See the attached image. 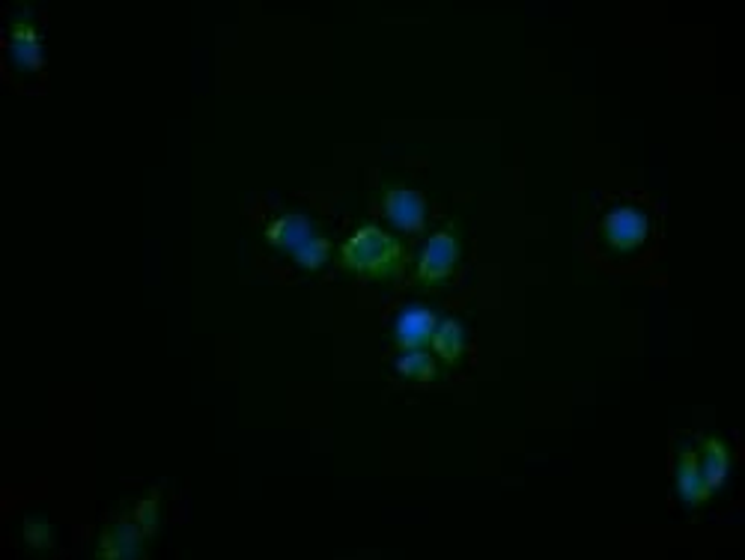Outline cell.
<instances>
[{
	"mask_svg": "<svg viewBox=\"0 0 745 560\" xmlns=\"http://www.w3.org/2000/svg\"><path fill=\"white\" fill-rule=\"evenodd\" d=\"M340 266L358 278L396 280L403 271V245L382 227L364 224L340 247Z\"/></svg>",
	"mask_w": 745,
	"mask_h": 560,
	"instance_id": "cell-1",
	"label": "cell"
},
{
	"mask_svg": "<svg viewBox=\"0 0 745 560\" xmlns=\"http://www.w3.org/2000/svg\"><path fill=\"white\" fill-rule=\"evenodd\" d=\"M602 239L611 251H635L650 239V215L635 203H618L602 218Z\"/></svg>",
	"mask_w": 745,
	"mask_h": 560,
	"instance_id": "cell-2",
	"label": "cell"
},
{
	"mask_svg": "<svg viewBox=\"0 0 745 560\" xmlns=\"http://www.w3.org/2000/svg\"><path fill=\"white\" fill-rule=\"evenodd\" d=\"M460 259V239L453 230H439L427 239L418 257V280L424 287H439L451 278Z\"/></svg>",
	"mask_w": 745,
	"mask_h": 560,
	"instance_id": "cell-3",
	"label": "cell"
},
{
	"mask_svg": "<svg viewBox=\"0 0 745 560\" xmlns=\"http://www.w3.org/2000/svg\"><path fill=\"white\" fill-rule=\"evenodd\" d=\"M382 212L400 233H420L427 227V200L415 188H388L382 197Z\"/></svg>",
	"mask_w": 745,
	"mask_h": 560,
	"instance_id": "cell-4",
	"label": "cell"
},
{
	"mask_svg": "<svg viewBox=\"0 0 745 560\" xmlns=\"http://www.w3.org/2000/svg\"><path fill=\"white\" fill-rule=\"evenodd\" d=\"M441 316L424 304H406L394 319V343L400 352L408 349H424L432 340V331L439 326Z\"/></svg>",
	"mask_w": 745,
	"mask_h": 560,
	"instance_id": "cell-5",
	"label": "cell"
},
{
	"mask_svg": "<svg viewBox=\"0 0 745 560\" xmlns=\"http://www.w3.org/2000/svg\"><path fill=\"white\" fill-rule=\"evenodd\" d=\"M674 480H677V495L680 501L686 507H700L704 501H710V486L700 474L698 462V448L692 445H680L677 448V462H674Z\"/></svg>",
	"mask_w": 745,
	"mask_h": 560,
	"instance_id": "cell-6",
	"label": "cell"
},
{
	"mask_svg": "<svg viewBox=\"0 0 745 560\" xmlns=\"http://www.w3.org/2000/svg\"><path fill=\"white\" fill-rule=\"evenodd\" d=\"M144 539L147 534L137 527V522H111L99 537V558L105 560H132L144 555Z\"/></svg>",
	"mask_w": 745,
	"mask_h": 560,
	"instance_id": "cell-7",
	"label": "cell"
},
{
	"mask_svg": "<svg viewBox=\"0 0 745 560\" xmlns=\"http://www.w3.org/2000/svg\"><path fill=\"white\" fill-rule=\"evenodd\" d=\"M262 235H266V242H269L271 247L290 251V254H293L295 247L305 245L310 235H317V227H314V221H310L307 215L290 212L278 215L274 221H269L266 230H262Z\"/></svg>",
	"mask_w": 745,
	"mask_h": 560,
	"instance_id": "cell-8",
	"label": "cell"
},
{
	"mask_svg": "<svg viewBox=\"0 0 745 560\" xmlns=\"http://www.w3.org/2000/svg\"><path fill=\"white\" fill-rule=\"evenodd\" d=\"M698 462H700V474H704V480H707V486H710V492H719L724 483H728V477H731V465H734L728 441L716 436L700 438Z\"/></svg>",
	"mask_w": 745,
	"mask_h": 560,
	"instance_id": "cell-9",
	"label": "cell"
},
{
	"mask_svg": "<svg viewBox=\"0 0 745 560\" xmlns=\"http://www.w3.org/2000/svg\"><path fill=\"white\" fill-rule=\"evenodd\" d=\"M10 60L15 69H24V72L42 69V36L27 19L10 27Z\"/></svg>",
	"mask_w": 745,
	"mask_h": 560,
	"instance_id": "cell-10",
	"label": "cell"
},
{
	"mask_svg": "<svg viewBox=\"0 0 745 560\" xmlns=\"http://www.w3.org/2000/svg\"><path fill=\"white\" fill-rule=\"evenodd\" d=\"M429 343H432L436 358L444 361V364H460L465 355V343H468L465 326L460 319H453V316H444V319H439V326L432 331Z\"/></svg>",
	"mask_w": 745,
	"mask_h": 560,
	"instance_id": "cell-11",
	"label": "cell"
},
{
	"mask_svg": "<svg viewBox=\"0 0 745 560\" xmlns=\"http://www.w3.org/2000/svg\"><path fill=\"white\" fill-rule=\"evenodd\" d=\"M394 373L406 381H436L439 379V364L424 349H408L394 358Z\"/></svg>",
	"mask_w": 745,
	"mask_h": 560,
	"instance_id": "cell-12",
	"label": "cell"
},
{
	"mask_svg": "<svg viewBox=\"0 0 745 560\" xmlns=\"http://www.w3.org/2000/svg\"><path fill=\"white\" fill-rule=\"evenodd\" d=\"M293 259L302 269L319 271L322 266H328V259H331V242H328L326 235H310L305 245L295 247Z\"/></svg>",
	"mask_w": 745,
	"mask_h": 560,
	"instance_id": "cell-13",
	"label": "cell"
},
{
	"mask_svg": "<svg viewBox=\"0 0 745 560\" xmlns=\"http://www.w3.org/2000/svg\"><path fill=\"white\" fill-rule=\"evenodd\" d=\"M137 522V527L147 534V537H152L156 531H159V519H161V495L159 492H149L147 498H141L135 507V515H132Z\"/></svg>",
	"mask_w": 745,
	"mask_h": 560,
	"instance_id": "cell-14",
	"label": "cell"
},
{
	"mask_svg": "<svg viewBox=\"0 0 745 560\" xmlns=\"http://www.w3.org/2000/svg\"><path fill=\"white\" fill-rule=\"evenodd\" d=\"M24 543L30 546V549H54V527L48 525L46 519H24Z\"/></svg>",
	"mask_w": 745,
	"mask_h": 560,
	"instance_id": "cell-15",
	"label": "cell"
}]
</instances>
